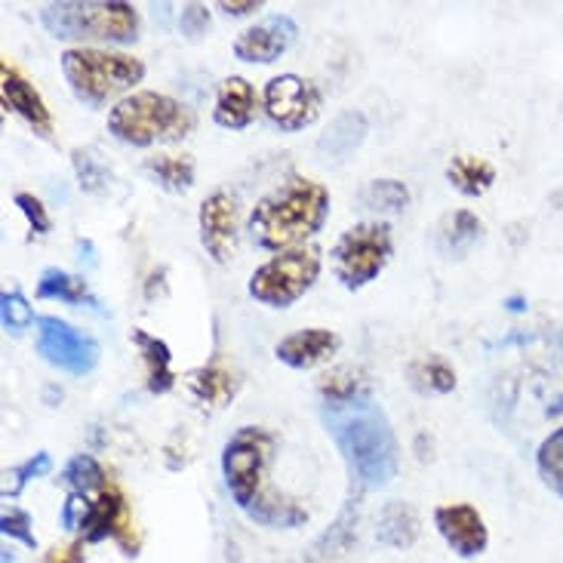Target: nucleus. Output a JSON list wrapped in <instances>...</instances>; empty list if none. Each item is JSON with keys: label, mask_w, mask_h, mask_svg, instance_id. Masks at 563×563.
Wrapping results in <instances>:
<instances>
[{"label": "nucleus", "mask_w": 563, "mask_h": 563, "mask_svg": "<svg viewBox=\"0 0 563 563\" xmlns=\"http://www.w3.org/2000/svg\"><path fill=\"white\" fill-rule=\"evenodd\" d=\"M274 437L265 428L246 425L228 437L222 450V474L234 505L250 520L272 530H296L308 524V512L290 496L277 493L268 481Z\"/></svg>", "instance_id": "1"}, {"label": "nucleus", "mask_w": 563, "mask_h": 563, "mask_svg": "<svg viewBox=\"0 0 563 563\" xmlns=\"http://www.w3.org/2000/svg\"><path fill=\"white\" fill-rule=\"evenodd\" d=\"M321 418L336 440L348 471L364 490H379L398 474V437L386 413L370 401L357 398L345 403H323Z\"/></svg>", "instance_id": "2"}, {"label": "nucleus", "mask_w": 563, "mask_h": 563, "mask_svg": "<svg viewBox=\"0 0 563 563\" xmlns=\"http://www.w3.org/2000/svg\"><path fill=\"white\" fill-rule=\"evenodd\" d=\"M330 216V192L311 179L292 176L277 192L265 194L250 212V234L262 250L287 253L311 241Z\"/></svg>", "instance_id": "3"}, {"label": "nucleus", "mask_w": 563, "mask_h": 563, "mask_svg": "<svg viewBox=\"0 0 563 563\" xmlns=\"http://www.w3.org/2000/svg\"><path fill=\"white\" fill-rule=\"evenodd\" d=\"M194 129V112L163 93H133L108 112V133L127 146L148 148L158 142H179Z\"/></svg>", "instance_id": "4"}, {"label": "nucleus", "mask_w": 563, "mask_h": 563, "mask_svg": "<svg viewBox=\"0 0 563 563\" xmlns=\"http://www.w3.org/2000/svg\"><path fill=\"white\" fill-rule=\"evenodd\" d=\"M41 22L59 41H108L129 44L139 37V13L124 0H65L47 3Z\"/></svg>", "instance_id": "5"}, {"label": "nucleus", "mask_w": 563, "mask_h": 563, "mask_svg": "<svg viewBox=\"0 0 563 563\" xmlns=\"http://www.w3.org/2000/svg\"><path fill=\"white\" fill-rule=\"evenodd\" d=\"M62 74L71 93L87 105H105L108 99L133 90L146 78V65L127 53L74 47L62 53Z\"/></svg>", "instance_id": "6"}, {"label": "nucleus", "mask_w": 563, "mask_h": 563, "mask_svg": "<svg viewBox=\"0 0 563 563\" xmlns=\"http://www.w3.org/2000/svg\"><path fill=\"white\" fill-rule=\"evenodd\" d=\"M321 274V250L299 246L258 265L250 277V296L272 308L292 306L299 296H306Z\"/></svg>", "instance_id": "7"}, {"label": "nucleus", "mask_w": 563, "mask_h": 563, "mask_svg": "<svg viewBox=\"0 0 563 563\" xmlns=\"http://www.w3.org/2000/svg\"><path fill=\"white\" fill-rule=\"evenodd\" d=\"M391 258V228L382 222H360L338 238L333 250V272L345 290H360L376 280Z\"/></svg>", "instance_id": "8"}, {"label": "nucleus", "mask_w": 563, "mask_h": 563, "mask_svg": "<svg viewBox=\"0 0 563 563\" xmlns=\"http://www.w3.org/2000/svg\"><path fill=\"white\" fill-rule=\"evenodd\" d=\"M37 352L56 370L71 376H87L96 370L99 345L96 338L74 330L71 323L59 318H41L37 321Z\"/></svg>", "instance_id": "9"}, {"label": "nucleus", "mask_w": 563, "mask_h": 563, "mask_svg": "<svg viewBox=\"0 0 563 563\" xmlns=\"http://www.w3.org/2000/svg\"><path fill=\"white\" fill-rule=\"evenodd\" d=\"M262 102H265V114L272 117V124L287 129V133L311 127L318 120L323 105L318 87L308 78H299V74L272 78V81L265 83Z\"/></svg>", "instance_id": "10"}, {"label": "nucleus", "mask_w": 563, "mask_h": 563, "mask_svg": "<svg viewBox=\"0 0 563 563\" xmlns=\"http://www.w3.org/2000/svg\"><path fill=\"white\" fill-rule=\"evenodd\" d=\"M200 243L207 250L212 262L226 265L238 253V238H241V226H238V200L228 192H212L200 204Z\"/></svg>", "instance_id": "11"}, {"label": "nucleus", "mask_w": 563, "mask_h": 563, "mask_svg": "<svg viewBox=\"0 0 563 563\" xmlns=\"http://www.w3.org/2000/svg\"><path fill=\"white\" fill-rule=\"evenodd\" d=\"M296 22L290 16H272L265 19V22H258L253 28H246V32L234 41V56L241 59V62H258V65H272L277 62L290 44L296 41Z\"/></svg>", "instance_id": "12"}, {"label": "nucleus", "mask_w": 563, "mask_h": 563, "mask_svg": "<svg viewBox=\"0 0 563 563\" xmlns=\"http://www.w3.org/2000/svg\"><path fill=\"white\" fill-rule=\"evenodd\" d=\"M435 527L459 558H478L490 542L481 512L471 505H440L435 512Z\"/></svg>", "instance_id": "13"}, {"label": "nucleus", "mask_w": 563, "mask_h": 563, "mask_svg": "<svg viewBox=\"0 0 563 563\" xmlns=\"http://www.w3.org/2000/svg\"><path fill=\"white\" fill-rule=\"evenodd\" d=\"M0 96H3V105L10 112H16L22 120H28L37 133L47 136L49 129H53L47 102L41 99V93L34 90L32 83L19 74V68H13L7 59L0 62Z\"/></svg>", "instance_id": "14"}, {"label": "nucleus", "mask_w": 563, "mask_h": 563, "mask_svg": "<svg viewBox=\"0 0 563 563\" xmlns=\"http://www.w3.org/2000/svg\"><path fill=\"white\" fill-rule=\"evenodd\" d=\"M336 333L318 330V326H314V330H299V333H292V336L280 338L277 348H274V355H277L280 364H287L292 370H311V367L323 364L326 357L336 355Z\"/></svg>", "instance_id": "15"}, {"label": "nucleus", "mask_w": 563, "mask_h": 563, "mask_svg": "<svg viewBox=\"0 0 563 563\" xmlns=\"http://www.w3.org/2000/svg\"><path fill=\"white\" fill-rule=\"evenodd\" d=\"M256 117V90L246 78H226L216 93L212 120L226 129H243Z\"/></svg>", "instance_id": "16"}, {"label": "nucleus", "mask_w": 563, "mask_h": 563, "mask_svg": "<svg viewBox=\"0 0 563 563\" xmlns=\"http://www.w3.org/2000/svg\"><path fill=\"white\" fill-rule=\"evenodd\" d=\"M367 133H370L367 114L348 108V112L338 114L336 120L323 129L321 139H318V154H321L323 161H345L348 154H355L357 148H360V142L367 139Z\"/></svg>", "instance_id": "17"}, {"label": "nucleus", "mask_w": 563, "mask_h": 563, "mask_svg": "<svg viewBox=\"0 0 563 563\" xmlns=\"http://www.w3.org/2000/svg\"><path fill=\"white\" fill-rule=\"evenodd\" d=\"M133 345L139 348V355L146 360L148 372V391L151 394H166L170 388L176 386V376H173V355H170V345L163 338L151 336L146 330H133Z\"/></svg>", "instance_id": "18"}, {"label": "nucleus", "mask_w": 563, "mask_h": 563, "mask_svg": "<svg viewBox=\"0 0 563 563\" xmlns=\"http://www.w3.org/2000/svg\"><path fill=\"white\" fill-rule=\"evenodd\" d=\"M127 524V502H124V496L114 486H105L99 493L96 508H93V520L87 527V542H102V539L114 536V539H120L129 548Z\"/></svg>", "instance_id": "19"}, {"label": "nucleus", "mask_w": 563, "mask_h": 563, "mask_svg": "<svg viewBox=\"0 0 563 563\" xmlns=\"http://www.w3.org/2000/svg\"><path fill=\"white\" fill-rule=\"evenodd\" d=\"M447 179H450V185L456 192L468 194V197H481L483 192L493 188L496 166L490 161H483V158H474V154H459L447 166Z\"/></svg>", "instance_id": "20"}, {"label": "nucleus", "mask_w": 563, "mask_h": 563, "mask_svg": "<svg viewBox=\"0 0 563 563\" xmlns=\"http://www.w3.org/2000/svg\"><path fill=\"white\" fill-rule=\"evenodd\" d=\"M418 536V517L410 505L403 502H391L379 517V530L376 539L388 548H410Z\"/></svg>", "instance_id": "21"}, {"label": "nucleus", "mask_w": 563, "mask_h": 563, "mask_svg": "<svg viewBox=\"0 0 563 563\" xmlns=\"http://www.w3.org/2000/svg\"><path fill=\"white\" fill-rule=\"evenodd\" d=\"M37 296L41 299H59V302H68V306H96V299L90 296L87 280L62 272V268H47V272L41 274Z\"/></svg>", "instance_id": "22"}, {"label": "nucleus", "mask_w": 563, "mask_h": 563, "mask_svg": "<svg viewBox=\"0 0 563 563\" xmlns=\"http://www.w3.org/2000/svg\"><path fill=\"white\" fill-rule=\"evenodd\" d=\"M192 391L197 401H204L207 406H222L234 398L238 391V379L226 370V367H204V370L192 372Z\"/></svg>", "instance_id": "23"}, {"label": "nucleus", "mask_w": 563, "mask_h": 563, "mask_svg": "<svg viewBox=\"0 0 563 563\" xmlns=\"http://www.w3.org/2000/svg\"><path fill=\"white\" fill-rule=\"evenodd\" d=\"M146 170L166 192H188L194 185V163L188 158H148Z\"/></svg>", "instance_id": "24"}, {"label": "nucleus", "mask_w": 563, "mask_h": 563, "mask_svg": "<svg viewBox=\"0 0 563 563\" xmlns=\"http://www.w3.org/2000/svg\"><path fill=\"white\" fill-rule=\"evenodd\" d=\"M62 483L65 486H71V493H83V496H90V493H102L105 490V471L99 466L93 456H74L62 471Z\"/></svg>", "instance_id": "25"}, {"label": "nucleus", "mask_w": 563, "mask_h": 563, "mask_svg": "<svg viewBox=\"0 0 563 563\" xmlns=\"http://www.w3.org/2000/svg\"><path fill=\"white\" fill-rule=\"evenodd\" d=\"M536 468H539L542 481H545L558 496H563V428L551 432V435L539 444Z\"/></svg>", "instance_id": "26"}, {"label": "nucleus", "mask_w": 563, "mask_h": 563, "mask_svg": "<svg viewBox=\"0 0 563 563\" xmlns=\"http://www.w3.org/2000/svg\"><path fill=\"white\" fill-rule=\"evenodd\" d=\"M364 204L379 212H401L410 204V188L401 179H372L364 188Z\"/></svg>", "instance_id": "27"}, {"label": "nucleus", "mask_w": 563, "mask_h": 563, "mask_svg": "<svg viewBox=\"0 0 563 563\" xmlns=\"http://www.w3.org/2000/svg\"><path fill=\"white\" fill-rule=\"evenodd\" d=\"M321 394L323 403L357 401V398H367V382L352 370H336L321 379Z\"/></svg>", "instance_id": "28"}, {"label": "nucleus", "mask_w": 563, "mask_h": 563, "mask_svg": "<svg viewBox=\"0 0 563 563\" xmlns=\"http://www.w3.org/2000/svg\"><path fill=\"white\" fill-rule=\"evenodd\" d=\"M413 379H416L422 388L437 391V394H447V391L456 388V370H452L444 357H428V360L413 364Z\"/></svg>", "instance_id": "29"}, {"label": "nucleus", "mask_w": 563, "mask_h": 563, "mask_svg": "<svg viewBox=\"0 0 563 563\" xmlns=\"http://www.w3.org/2000/svg\"><path fill=\"white\" fill-rule=\"evenodd\" d=\"M481 219L471 209H459V212H452V219L447 222L444 238H447V246H450L452 253H466L468 246L481 238Z\"/></svg>", "instance_id": "30"}, {"label": "nucleus", "mask_w": 563, "mask_h": 563, "mask_svg": "<svg viewBox=\"0 0 563 563\" xmlns=\"http://www.w3.org/2000/svg\"><path fill=\"white\" fill-rule=\"evenodd\" d=\"M34 321V311L32 306L25 302V296L22 292H3L0 296V323H3V330L7 333H25Z\"/></svg>", "instance_id": "31"}, {"label": "nucleus", "mask_w": 563, "mask_h": 563, "mask_svg": "<svg viewBox=\"0 0 563 563\" xmlns=\"http://www.w3.org/2000/svg\"><path fill=\"white\" fill-rule=\"evenodd\" d=\"M49 468H53V459H49V452H34L28 462H22V466L10 471V478H13V483L7 486V496H19L25 483L37 481V478H44V474H49Z\"/></svg>", "instance_id": "32"}, {"label": "nucleus", "mask_w": 563, "mask_h": 563, "mask_svg": "<svg viewBox=\"0 0 563 563\" xmlns=\"http://www.w3.org/2000/svg\"><path fill=\"white\" fill-rule=\"evenodd\" d=\"M0 532L10 536V539H19L22 545L37 548V536H34L32 530V517H28V512H22V508H3V515H0Z\"/></svg>", "instance_id": "33"}, {"label": "nucleus", "mask_w": 563, "mask_h": 563, "mask_svg": "<svg viewBox=\"0 0 563 563\" xmlns=\"http://www.w3.org/2000/svg\"><path fill=\"white\" fill-rule=\"evenodd\" d=\"M93 508H96V502H90L83 493H71L62 505V527L65 530H83L90 527V520H93Z\"/></svg>", "instance_id": "34"}, {"label": "nucleus", "mask_w": 563, "mask_h": 563, "mask_svg": "<svg viewBox=\"0 0 563 563\" xmlns=\"http://www.w3.org/2000/svg\"><path fill=\"white\" fill-rule=\"evenodd\" d=\"M74 173L81 179V188L83 192H99V188H105V182H108V173L99 166V161L93 154H87V151H74Z\"/></svg>", "instance_id": "35"}, {"label": "nucleus", "mask_w": 563, "mask_h": 563, "mask_svg": "<svg viewBox=\"0 0 563 563\" xmlns=\"http://www.w3.org/2000/svg\"><path fill=\"white\" fill-rule=\"evenodd\" d=\"M179 28L185 37H204L209 32V10L204 3H188V7H182V16H179Z\"/></svg>", "instance_id": "36"}, {"label": "nucleus", "mask_w": 563, "mask_h": 563, "mask_svg": "<svg viewBox=\"0 0 563 563\" xmlns=\"http://www.w3.org/2000/svg\"><path fill=\"white\" fill-rule=\"evenodd\" d=\"M16 207L22 209V216L28 219V226H32L34 234H47L49 231V216H47V207L34 197V194H16Z\"/></svg>", "instance_id": "37"}, {"label": "nucleus", "mask_w": 563, "mask_h": 563, "mask_svg": "<svg viewBox=\"0 0 563 563\" xmlns=\"http://www.w3.org/2000/svg\"><path fill=\"white\" fill-rule=\"evenodd\" d=\"M262 7H265L262 0H243V3L219 0V10H226L228 16H250V13H256V10H262Z\"/></svg>", "instance_id": "38"}, {"label": "nucleus", "mask_w": 563, "mask_h": 563, "mask_svg": "<svg viewBox=\"0 0 563 563\" xmlns=\"http://www.w3.org/2000/svg\"><path fill=\"white\" fill-rule=\"evenodd\" d=\"M49 563H83V545L65 548L62 554H56Z\"/></svg>", "instance_id": "39"}]
</instances>
